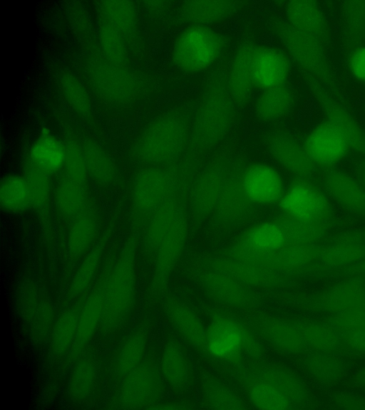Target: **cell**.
I'll return each instance as SVG.
<instances>
[{
    "label": "cell",
    "mask_w": 365,
    "mask_h": 410,
    "mask_svg": "<svg viewBox=\"0 0 365 410\" xmlns=\"http://www.w3.org/2000/svg\"><path fill=\"white\" fill-rule=\"evenodd\" d=\"M188 234V224L184 211L160 242L156 250V261L151 291L159 294L166 288L170 276L182 253Z\"/></svg>",
    "instance_id": "cell-12"
},
{
    "label": "cell",
    "mask_w": 365,
    "mask_h": 410,
    "mask_svg": "<svg viewBox=\"0 0 365 410\" xmlns=\"http://www.w3.org/2000/svg\"><path fill=\"white\" fill-rule=\"evenodd\" d=\"M242 378L249 400L255 408L282 410L291 407L290 399L275 387L245 375Z\"/></svg>",
    "instance_id": "cell-36"
},
{
    "label": "cell",
    "mask_w": 365,
    "mask_h": 410,
    "mask_svg": "<svg viewBox=\"0 0 365 410\" xmlns=\"http://www.w3.org/2000/svg\"><path fill=\"white\" fill-rule=\"evenodd\" d=\"M241 184L245 196L255 206L278 204L286 189L280 172L273 166L262 162L242 169Z\"/></svg>",
    "instance_id": "cell-10"
},
{
    "label": "cell",
    "mask_w": 365,
    "mask_h": 410,
    "mask_svg": "<svg viewBox=\"0 0 365 410\" xmlns=\"http://www.w3.org/2000/svg\"><path fill=\"white\" fill-rule=\"evenodd\" d=\"M160 372L169 387L177 393L189 389L191 374L189 363L181 347L175 341H168L160 357Z\"/></svg>",
    "instance_id": "cell-22"
},
{
    "label": "cell",
    "mask_w": 365,
    "mask_h": 410,
    "mask_svg": "<svg viewBox=\"0 0 365 410\" xmlns=\"http://www.w3.org/2000/svg\"><path fill=\"white\" fill-rule=\"evenodd\" d=\"M325 193L349 213L365 217V189L358 179L339 169H330L323 177Z\"/></svg>",
    "instance_id": "cell-17"
},
{
    "label": "cell",
    "mask_w": 365,
    "mask_h": 410,
    "mask_svg": "<svg viewBox=\"0 0 365 410\" xmlns=\"http://www.w3.org/2000/svg\"><path fill=\"white\" fill-rule=\"evenodd\" d=\"M137 300L135 243L128 241L106 273L104 307L101 330L112 334L130 317Z\"/></svg>",
    "instance_id": "cell-1"
},
{
    "label": "cell",
    "mask_w": 365,
    "mask_h": 410,
    "mask_svg": "<svg viewBox=\"0 0 365 410\" xmlns=\"http://www.w3.org/2000/svg\"><path fill=\"white\" fill-rule=\"evenodd\" d=\"M222 46L216 31L206 26L192 25L182 31L174 43V64L186 73L204 70L217 61Z\"/></svg>",
    "instance_id": "cell-2"
},
{
    "label": "cell",
    "mask_w": 365,
    "mask_h": 410,
    "mask_svg": "<svg viewBox=\"0 0 365 410\" xmlns=\"http://www.w3.org/2000/svg\"><path fill=\"white\" fill-rule=\"evenodd\" d=\"M278 36L288 53L302 68L317 76L327 74L328 63L319 39L289 23L279 28Z\"/></svg>",
    "instance_id": "cell-11"
},
{
    "label": "cell",
    "mask_w": 365,
    "mask_h": 410,
    "mask_svg": "<svg viewBox=\"0 0 365 410\" xmlns=\"http://www.w3.org/2000/svg\"><path fill=\"white\" fill-rule=\"evenodd\" d=\"M66 177L80 184L84 185L88 177L85 159L76 149L66 151L65 164Z\"/></svg>",
    "instance_id": "cell-48"
},
{
    "label": "cell",
    "mask_w": 365,
    "mask_h": 410,
    "mask_svg": "<svg viewBox=\"0 0 365 410\" xmlns=\"http://www.w3.org/2000/svg\"><path fill=\"white\" fill-rule=\"evenodd\" d=\"M327 120L341 130L349 142L350 149L365 153V132L352 117L336 108L329 112Z\"/></svg>",
    "instance_id": "cell-45"
},
{
    "label": "cell",
    "mask_w": 365,
    "mask_h": 410,
    "mask_svg": "<svg viewBox=\"0 0 365 410\" xmlns=\"http://www.w3.org/2000/svg\"><path fill=\"white\" fill-rule=\"evenodd\" d=\"M177 188L178 177L171 171L160 168L142 170L133 182V203L140 212L153 214L175 197Z\"/></svg>",
    "instance_id": "cell-7"
},
{
    "label": "cell",
    "mask_w": 365,
    "mask_h": 410,
    "mask_svg": "<svg viewBox=\"0 0 365 410\" xmlns=\"http://www.w3.org/2000/svg\"><path fill=\"white\" fill-rule=\"evenodd\" d=\"M242 171L230 172L218 204L213 212L216 224L232 226L245 221L253 205L247 198L241 184Z\"/></svg>",
    "instance_id": "cell-16"
},
{
    "label": "cell",
    "mask_w": 365,
    "mask_h": 410,
    "mask_svg": "<svg viewBox=\"0 0 365 410\" xmlns=\"http://www.w3.org/2000/svg\"><path fill=\"white\" fill-rule=\"evenodd\" d=\"M235 4L227 1H192L182 6V16L193 25L205 26L230 16Z\"/></svg>",
    "instance_id": "cell-34"
},
{
    "label": "cell",
    "mask_w": 365,
    "mask_h": 410,
    "mask_svg": "<svg viewBox=\"0 0 365 410\" xmlns=\"http://www.w3.org/2000/svg\"><path fill=\"white\" fill-rule=\"evenodd\" d=\"M187 139L185 124L179 117H168L154 125L142 141L140 153L150 163H166L183 152Z\"/></svg>",
    "instance_id": "cell-5"
},
{
    "label": "cell",
    "mask_w": 365,
    "mask_h": 410,
    "mask_svg": "<svg viewBox=\"0 0 365 410\" xmlns=\"http://www.w3.org/2000/svg\"><path fill=\"white\" fill-rule=\"evenodd\" d=\"M278 206L283 215L304 222L327 225L332 216L327 194L306 179L286 188Z\"/></svg>",
    "instance_id": "cell-3"
},
{
    "label": "cell",
    "mask_w": 365,
    "mask_h": 410,
    "mask_svg": "<svg viewBox=\"0 0 365 410\" xmlns=\"http://www.w3.org/2000/svg\"><path fill=\"white\" fill-rule=\"evenodd\" d=\"M88 175L101 185H108L115 179V170L110 161L101 152L92 149L84 157Z\"/></svg>",
    "instance_id": "cell-46"
},
{
    "label": "cell",
    "mask_w": 365,
    "mask_h": 410,
    "mask_svg": "<svg viewBox=\"0 0 365 410\" xmlns=\"http://www.w3.org/2000/svg\"><path fill=\"white\" fill-rule=\"evenodd\" d=\"M147 335L142 330L128 335L118 347L113 359V374L122 379L142 361L147 347Z\"/></svg>",
    "instance_id": "cell-27"
},
{
    "label": "cell",
    "mask_w": 365,
    "mask_h": 410,
    "mask_svg": "<svg viewBox=\"0 0 365 410\" xmlns=\"http://www.w3.org/2000/svg\"><path fill=\"white\" fill-rule=\"evenodd\" d=\"M286 245V238L279 222L262 221L249 228L234 246L232 259L264 264L274 253Z\"/></svg>",
    "instance_id": "cell-8"
},
{
    "label": "cell",
    "mask_w": 365,
    "mask_h": 410,
    "mask_svg": "<svg viewBox=\"0 0 365 410\" xmlns=\"http://www.w3.org/2000/svg\"><path fill=\"white\" fill-rule=\"evenodd\" d=\"M357 172V179L365 189V161L360 164Z\"/></svg>",
    "instance_id": "cell-51"
},
{
    "label": "cell",
    "mask_w": 365,
    "mask_h": 410,
    "mask_svg": "<svg viewBox=\"0 0 365 410\" xmlns=\"http://www.w3.org/2000/svg\"><path fill=\"white\" fill-rule=\"evenodd\" d=\"M254 326L259 335L272 346L282 351H294L299 344L295 330L285 322L272 317H259Z\"/></svg>",
    "instance_id": "cell-33"
},
{
    "label": "cell",
    "mask_w": 365,
    "mask_h": 410,
    "mask_svg": "<svg viewBox=\"0 0 365 410\" xmlns=\"http://www.w3.org/2000/svg\"><path fill=\"white\" fill-rule=\"evenodd\" d=\"M303 144L316 165L329 169L344 159L351 149L341 130L328 120L310 130Z\"/></svg>",
    "instance_id": "cell-9"
},
{
    "label": "cell",
    "mask_w": 365,
    "mask_h": 410,
    "mask_svg": "<svg viewBox=\"0 0 365 410\" xmlns=\"http://www.w3.org/2000/svg\"><path fill=\"white\" fill-rule=\"evenodd\" d=\"M288 23L317 39L327 35L325 16L319 5L312 1H291L285 6Z\"/></svg>",
    "instance_id": "cell-23"
},
{
    "label": "cell",
    "mask_w": 365,
    "mask_h": 410,
    "mask_svg": "<svg viewBox=\"0 0 365 410\" xmlns=\"http://www.w3.org/2000/svg\"><path fill=\"white\" fill-rule=\"evenodd\" d=\"M55 321L52 301L45 291H41L38 304L29 322L34 340L38 344L49 342Z\"/></svg>",
    "instance_id": "cell-42"
},
{
    "label": "cell",
    "mask_w": 365,
    "mask_h": 410,
    "mask_svg": "<svg viewBox=\"0 0 365 410\" xmlns=\"http://www.w3.org/2000/svg\"><path fill=\"white\" fill-rule=\"evenodd\" d=\"M266 149L273 160L283 169L307 179L316 171V164L309 157L304 144L284 132L269 134L265 140Z\"/></svg>",
    "instance_id": "cell-13"
},
{
    "label": "cell",
    "mask_w": 365,
    "mask_h": 410,
    "mask_svg": "<svg viewBox=\"0 0 365 410\" xmlns=\"http://www.w3.org/2000/svg\"><path fill=\"white\" fill-rule=\"evenodd\" d=\"M227 95L216 93L204 102L197 115L192 130L194 144L209 148L221 142L232 125V105Z\"/></svg>",
    "instance_id": "cell-6"
},
{
    "label": "cell",
    "mask_w": 365,
    "mask_h": 410,
    "mask_svg": "<svg viewBox=\"0 0 365 410\" xmlns=\"http://www.w3.org/2000/svg\"><path fill=\"white\" fill-rule=\"evenodd\" d=\"M162 374L152 364L141 362L121 380L118 401L122 409H153L163 394Z\"/></svg>",
    "instance_id": "cell-4"
},
{
    "label": "cell",
    "mask_w": 365,
    "mask_h": 410,
    "mask_svg": "<svg viewBox=\"0 0 365 410\" xmlns=\"http://www.w3.org/2000/svg\"><path fill=\"white\" fill-rule=\"evenodd\" d=\"M0 204L3 211L16 214L32 207L28 184L24 177L6 175L0 184Z\"/></svg>",
    "instance_id": "cell-35"
},
{
    "label": "cell",
    "mask_w": 365,
    "mask_h": 410,
    "mask_svg": "<svg viewBox=\"0 0 365 410\" xmlns=\"http://www.w3.org/2000/svg\"><path fill=\"white\" fill-rule=\"evenodd\" d=\"M98 368L94 359L85 357L76 361L68 381L67 391L71 400L88 399L97 383Z\"/></svg>",
    "instance_id": "cell-31"
},
{
    "label": "cell",
    "mask_w": 365,
    "mask_h": 410,
    "mask_svg": "<svg viewBox=\"0 0 365 410\" xmlns=\"http://www.w3.org/2000/svg\"><path fill=\"white\" fill-rule=\"evenodd\" d=\"M349 65L352 75L365 83V46L357 47L352 51Z\"/></svg>",
    "instance_id": "cell-50"
},
{
    "label": "cell",
    "mask_w": 365,
    "mask_h": 410,
    "mask_svg": "<svg viewBox=\"0 0 365 410\" xmlns=\"http://www.w3.org/2000/svg\"><path fill=\"white\" fill-rule=\"evenodd\" d=\"M163 312L177 333L195 348H205L207 333L200 317L189 308L175 300L168 301Z\"/></svg>",
    "instance_id": "cell-21"
},
{
    "label": "cell",
    "mask_w": 365,
    "mask_h": 410,
    "mask_svg": "<svg viewBox=\"0 0 365 410\" xmlns=\"http://www.w3.org/2000/svg\"><path fill=\"white\" fill-rule=\"evenodd\" d=\"M312 254L313 248L309 244H287L274 253L264 265L281 272L304 265Z\"/></svg>",
    "instance_id": "cell-44"
},
{
    "label": "cell",
    "mask_w": 365,
    "mask_h": 410,
    "mask_svg": "<svg viewBox=\"0 0 365 410\" xmlns=\"http://www.w3.org/2000/svg\"><path fill=\"white\" fill-rule=\"evenodd\" d=\"M84 186L66 177L59 182L54 201L61 216L74 219L85 211L87 196Z\"/></svg>",
    "instance_id": "cell-38"
},
{
    "label": "cell",
    "mask_w": 365,
    "mask_h": 410,
    "mask_svg": "<svg viewBox=\"0 0 365 410\" xmlns=\"http://www.w3.org/2000/svg\"><path fill=\"white\" fill-rule=\"evenodd\" d=\"M41 291L34 283L26 284L21 290L20 309L23 320L29 324L38 304Z\"/></svg>",
    "instance_id": "cell-49"
},
{
    "label": "cell",
    "mask_w": 365,
    "mask_h": 410,
    "mask_svg": "<svg viewBox=\"0 0 365 410\" xmlns=\"http://www.w3.org/2000/svg\"><path fill=\"white\" fill-rule=\"evenodd\" d=\"M292 105V95L282 85L264 90L256 101L255 112L260 120L272 122L286 116Z\"/></svg>",
    "instance_id": "cell-29"
},
{
    "label": "cell",
    "mask_w": 365,
    "mask_h": 410,
    "mask_svg": "<svg viewBox=\"0 0 365 410\" xmlns=\"http://www.w3.org/2000/svg\"><path fill=\"white\" fill-rule=\"evenodd\" d=\"M230 172L227 167L215 163L205 168L197 177L190 193V207L197 219L213 214Z\"/></svg>",
    "instance_id": "cell-14"
},
{
    "label": "cell",
    "mask_w": 365,
    "mask_h": 410,
    "mask_svg": "<svg viewBox=\"0 0 365 410\" xmlns=\"http://www.w3.org/2000/svg\"><path fill=\"white\" fill-rule=\"evenodd\" d=\"M66 149L54 137L42 135L31 149V164L50 175L58 172L65 164Z\"/></svg>",
    "instance_id": "cell-28"
},
{
    "label": "cell",
    "mask_w": 365,
    "mask_h": 410,
    "mask_svg": "<svg viewBox=\"0 0 365 410\" xmlns=\"http://www.w3.org/2000/svg\"><path fill=\"white\" fill-rule=\"evenodd\" d=\"M203 395L205 405L208 409L240 410L247 408L240 396L215 380L205 382L203 387Z\"/></svg>",
    "instance_id": "cell-43"
},
{
    "label": "cell",
    "mask_w": 365,
    "mask_h": 410,
    "mask_svg": "<svg viewBox=\"0 0 365 410\" xmlns=\"http://www.w3.org/2000/svg\"><path fill=\"white\" fill-rule=\"evenodd\" d=\"M81 307L78 304L69 305L56 318L49 340L53 355L60 357L70 352L77 332Z\"/></svg>",
    "instance_id": "cell-26"
},
{
    "label": "cell",
    "mask_w": 365,
    "mask_h": 410,
    "mask_svg": "<svg viewBox=\"0 0 365 410\" xmlns=\"http://www.w3.org/2000/svg\"><path fill=\"white\" fill-rule=\"evenodd\" d=\"M284 231L287 244H310L327 232V226L298 221L284 215L276 219Z\"/></svg>",
    "instance_id": "cell-39"
},
{
    "label": "cell",
    "mask_w": 365,
    "mask_h": 410,
    "mask_svg": "<svg viewBox=\"0 0 365 410\" xmlns=\"http://www.w3.org/2000/svg\"><path fill=\"white\" fill-rule=\"evenodd\" d=\"M365 253V232H349L330 245L324 257L330 262L343 263L359 258Z\"/></svg>",
    "instance_id": "cell-40"
},
{
    "label": "cell",
    "mask_w": 365,
    "mask_h": 410,
    "mask_svg": "<svg viewBox=\"0 0 365 410\" xmlns=\"http://www.w3.org/2000/svg\"><path fill=\"white\" fill-rule=\"evenodd\" d=\"M215 268L227 273L244 284L256 286H274L280 279V272L274 268L232 258L216 262Z\"/></svg>",
    "instance_id": "cell-25"
},
{
    "label": "cell",
    "mask_w": 365,
    "mask_h": 410,
    "mask_svg": "<svg viewBox=\"0 0 365 410\" xmlns=\"http://www.w3.org/2000/svg\"><path fill=\"white\" fill-rule=\"evenodd\" d=\"M24 177L29 186L32 207L40 214H46L51 196L49 175L31 164Z\"/></svg>",
    "instance_id": "cell-41"
},
{
    "label": "cell",
    "mask_w": 365,
    "mask_h": 410,
    "mask_svg": "<svg viewBox=\"0 0 365 410\" xmlns=\"http://www.w3.org/2000/svg\"><path fill=\"white\" fill-rule=\"evenodd\" d=\"M105 290L106 275L96 283L81 304L76 338L69 352L71 359L78 357L101 325L103 314Z\"/></svg>",
    "instance_id": "cell-18"
},
{
    "label": "cell",
    "mask_w": 365,
    "mask_h": 410,
    "mask_svg": "<svg viewBox=\"0 0 365 410\" xmlns=\"http://www.w3.org/2000/svg\"><path fill=\"white\" fill-rule=\"evenodd\" d=\"M343 15L351 32L359 34L365 32V1L346 2Z\"/></svg>",
    "instance_id": "cell-47"
},
{
    "label": "cell",
    "mask_w": 365,
    "mask_h": 410,
    "mask_svg": "<svg viewBox=\"0 0 365 410\" xmlns=\"http://www.w3.org/2000/svg\"><path fill=\"white\" fill-rule=\"evenodd\" d=\"M161 406H157L155 409H187L185 406H182L183 404H161Z\"/></svg>",
    "instance_id": "cell-52"
},
{
    "label": "cell",
    "mask_w": 365,
    "mask_h": 410,
    "mask_svg": "<svg viewBox=\"0 0 365 410\" xmlns=\"http://www.w3.org/2000/svg\"><path fill=\"white\" fill-rule=\"evenodd\" d=\"M202 280L208 294L222 304L240 308L252 303V295L245 285L226 272L214 268L204 273Z\"/></svg>",
    "instance_id": "cell-20"
},
{
    "label": "cell",
    "mask_w": 365,
    "mask_h": 410,
    "mask_svg": "<svg viewBox=\"0 0 365 410\" xmlns=\"http://www.w3.org/2000/svg\"><path fill=\"white\" fill-rule=\"evenodd\" d=\"M183 211L175 197L163 204L153 214L145 232V243L156 251Z\"/></svg>",
    "instance_id": "cell-37"
},
{
    "label": "cell",
    "mask_w": 365,
    "mask_h": 410,
    "mask_svg": "<svg viewBox=\"0 0 365 410\" xmlns=\"http://www.w3.org/2000/svg\"><path fill=\"white\" fill-rule=\"evenodd\" d=\"M256 48L250 43L242 45L236 52L231 64L229 88L232 98L238 102L248 100L255 85L252 63Z\"/></svg>",
    "instance_id": "cell-24"
},
{
    "label": "cell",
    "mask_w": 365,
    "mask_h": 410,
    "mask_svg": "<svg viewBox=\"0 0 365 410\" xmlns=\"http://www.w3.org/2000/svg\"><path fill=\"white\" fill-rule=\"evenodd\" d=\"M98 228L96 216L86 210L73 219L67 238V248L71 258H78L89 250L96 238Z\"/></svg>",
    "instance_id": "cell-32"
},
{
    "label": "cell",
    "mask_w": 365,
    "mask_h": 410,
    "mask_svg": "<svg viewBox=\"0 0 365 410\" xmlns=\"http://www.w3.org/2000/svg\"><path fill=\"white\" fill-rule=\"evenodd\" d=\"M287 56L280 49L264 46L257 48L253 57L254 85L263 90L284 85L290 74Z\"/></svg>",
    "instance_id": "cell-19"
},
{
    "label": "cell",
    "mask_w": 365,
    "mask_h": 410,
    "mask_svg": "<svg viewBox=\"0 0 365 410\" xmlns=\"http://www.w3.org/2000/svg\"><path fill=\"white\" fill-rule=\"evenodd\" d=\"M106 239L102 237L96 242L81 263L68 288L67 298L69 300L76 299L89 288L99 268L106 244Z\"/></svg>",
    "instance_id": "cell-30"
},
{
    "label": "cell",
    "mask_w": 365,
    "mask_h": 410,
    "mask_svg": "<svg viewBox=\"0 0 365 410\" xmlns=\"http://www.w3.org/2000/svg\"><path fill=\"white\" fill-rule=\"evenodd\" d=\"M248 342V335L241 325L230 318L219 317L207 331L205 348L215 357L232 359L240 355Z\"/></svg>",
    "instance_id": "cell-15"
}]
</instances>
